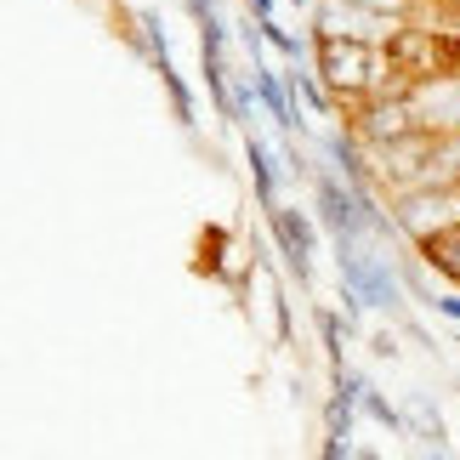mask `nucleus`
I'll list each match as a JSON object with an SVG mask.
<instances>
[{
  "mask_svg": "<svg viewBox=\"0 0 460 460\" xmlns=\"http://www.w3.org/2000/svg\"><path fill=\"white\" fill-rule=\"evenodd\" d=\"M318 80L347 102H364V97L386 92V85H410V80H398L393 51L381 40H318Z\"/></svg>",
  "mask_w": 460,
  "mask_h": 460,
  "instance_id": "obj_1",
  "label": "nucleus"
},
{
  "mask_svg": "<svg viewBox=\"0 0 460 460\" xmlns=\"http://www.w3.org/2000/svg\"><path fill=\"white\" fill-rule=\"evenodd\" d=\"M420 256H427L444 279H455V285H460V217L444 222V227H432V234L420 239Z\"/></svg>",
  "mask_w": 460,
  "mask_h": 460,
  "instance_id": "obj_2",
  "label": "nucleus"
},
{
  "mask_svg": "<svg viewBox=\"0 0 460 460\" xmlns=\"http://www.w3.org/2000/svg\"><path fill=\"white\" fill-rule=\"evenodd\" d=\"M273 234H279V244H285V261H290V268L307 273V256H313L307 222H296V210H273Z\"/></svg>",
  "mask_w": 460,
  "mask_h": 460,
  "instance_id": "obj_3",
  "label": "nucleus"
},
{
  "mask_svg": "<svg viewBox=\"0 0 460 460\" xmlns=\"http://www.w3.org/2000/svg\"><path fill=\"white\" fill-rule=\"evenodd\" d=\"M358 6L381 12V17H398V23H403V17H415L420 6H427V0H358Z\"/></svg>",
  "mask_w": 460,
  "mask_h": 460,
  "instance_id": "obj_4",
  "label": "nucleus"
}]
</instances>
